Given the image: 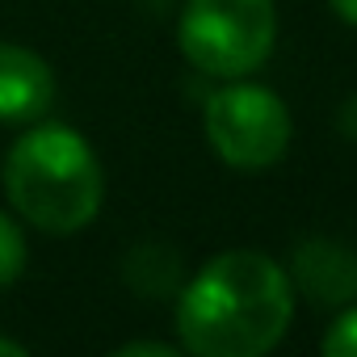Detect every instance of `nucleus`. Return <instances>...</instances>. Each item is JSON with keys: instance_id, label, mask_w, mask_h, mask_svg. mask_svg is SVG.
Listing matches in <instances>:
<instances>
[{"instance_id": "obj_1", "label": "nucleus", "mask_w": 357, "mask_h": 357, "mask_svg": "<svg viewBox=\"0 0 357 357\" xmlns=\"http://www.w3.org/2000/svg\"><path fill=\"white\" fill-rule=\"evenodd\" d=\"M290 319L294 282L257 248L211 257L176 294V332L198 357H261L286 336Z\"/></svg>"}, {"instance_id": "obj_2", "label": "nucleus", "mask_w": 357, "mask_h": 357, "mask_svg": "<svg viewBox=\"0 0 357 357\" xmlns=\"http://www.w3.org/2000/svg\"><path fill=\"white\" fill-rule=\"evenodd\" d=\"M5 194L13 211L51 236L89 227L105 198L93 147L68 126H34L5 155Z\"/></svg>"}, {"instance_id": "obj_3", "label": "nucleus", "mask_w": 357, "mask_h": 357, "mask_svg": "<svg viewBox=\"0 0 357 357\" xmlns=\"http://www.w3.org/2000/svg\"><path fill=\"white\" fill-rule=\"evenodd\" d=\"M176 43L206 76H248L269 59L278 43V5L273 0H185Z\"/></svg>"}, {"instance_id": "obj_4", "label": "nucleus", "mask_w": 357, "mask_h": 357, "mask_svg": "<svg viewBox=\"0 0 357 357\" xmlns=\"http://www.w3.org/2000/svg\"><path fill=\"white\" fill-rule=\"evenodd\" d=\"M206 139L231 168H269L290 147V109L273 89L244 84L236 76L227 89H215L206 97Z\"/></svg>"}, {"instance_id": "obj_5", "label": "nucleus", "mask_w": 357, "mask_h": 357, "mask_svg": "<svg viewBox=\"0 0 357 357\" xmlns=\"http://www.w3.org/2000/svg\"><path fill=\"white\" fill-rule=\"evenodd\" d=\"M290 282L319 307H344L357 298V252L336 240H303L294 248Z\"/></svg>"}, {"instance_id": "obj_6", "label": "nucleus", "mask_w": 357, "mask_h": 357, "mask_svg": "<svg viewBox=\"0 0 357 357\" xmlns=\"http://www.w3.org/2000/svg\"><path fill=\"white\" fill-rule=\"evenodd\" d=\"M55 101V76L30 47L0 43V122H34Z\"/></svg>"}, {"instance_id": "obj_7", "label": "nucleus", "mask_w": 357, "mask_h": 357, "mask_svg": "<svg viewBox=\"0 0 357 357\" xmlns=\"http://www.w3.org/2000/svg\"><path fill=\"white\" fill-rule=\"evenodd\" d=\"M176 252L160 248V244H143L130 252L126 261V278L139 294H172L176 290Z\"/></svg>"}, {"instance_id": "obj_8", "label": "nucleus", "mask_w": 357, "mask_h": 357, "mask_svg": "<svg viewBox=\"0 0 357 357\" xmlns=\"http://www.w3.org/2000/svg\"><path fill=\"white\" fill-rule=\"evenodd\" d=\"M22 269H26V240L9 215H0V286L17 282Z\"/></svg>"}, {"instance_id": "obj_9", "label": "nucleus", "mask_w": 357, "mask_h": 357, "mask_svg": "<svg viewBox=\"0 0 357 357\" xmlns=\"http://www.w3.org/2000/svg\"><path fill=\"white\" fill-rule=\"evenodd\" d=\"M324 353L328 357H357V307L344 303V311L336 315V324H328Z\"/></svg>"}, {"instance_id": "obj_10", "label": "nucleus", "mask_w": 357, "mask_h": 357, "mask_svg": "<svg viewBox=\"0 0 357 357\" xmlns=\"http://www.w3.org/2000/svg\"><path fill=\"white\" fill-rule=\"evenodd\" d=\"M118 353H122V357H143V353H147V357H172L176 349H172V344H160V340H135V344H122Z\"/></svg>"}, {"instance_id": "obj_11", "label": "nucleus", "mask_w": 357, "mask_h": 357, "mask_svg": "<svg viewBox=\"0 0 357 357\" xmlns=\"http://www.w3.org/2000/svg\"><path fill=\"white\" fill-rule=\"evenodd\" d=\"M336 126H340L349 139H357V97H349V101L340 105V114H336Z\"/></svg>"}, {"instance_id": "obj_12", "label": "nucleus", "mask_w": 357, "mask_h": 357, "mask_svg": "<svg viewBox=\"0 0 357 357\" xmlns=\"http://www.w3.org/2000/svg\"><path fill=\"white\" fill-rule=\"evenodd\" d=\"M328 5L340 13V22H349V26L357 30V0H328Z\"/></svg>"}, {"instance_id": "obj_13", "label": "nucleus", "mask_w": 357, "mask_h": 357, "mask_svg": "<svg viewBox=\"0 0 357 357\" xmlns=\"http://www.w3.org/2000/svg\"><path fill=\"white\" fill-rule=\"evenodd\" d=\"M0 357H26V344H17V340H0Z\"/></svg>"}]
</instances>
